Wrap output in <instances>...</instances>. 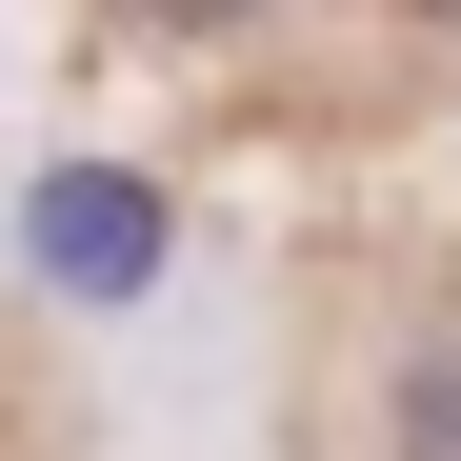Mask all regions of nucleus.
I'll use <instances>...</instances> for the list:
<instances>
[{"mask_svg":"<svg viewBox=\"0 0 461 461\" xmlns=\"http://www.w3.org/2000/svg\"><path fill=\"white\" fill-rule=\"evenodd\" d=\"M0 261H21V301H60V321H140V301L181 281V201H161V161L60 140V161H21V201H0Z\"/></svg>","mask_w":461,"mask_h":461,"instance_id":"f257e3e1","label":"nucleus"},{"mask_svg":"<svg viewBox=\"0 0 461 461\" xmlns=\"http://www.w3.org/2000/svg\"><path fill=\"white\" fill-rule=\"evenodd\" d=\"M381 461H461V321L402 341V381H381Z\"/></svg>","mask_w":461,"mask_h":461,"instance_id":"f03ea898","label":"nucleus"},{"mask_svg":"<svg viewBox=\"0 0 461 461\" xmlns=\"http://www.w3.org/2000/svg\"><path fill=\"white\" fill-rule=\"evenodd\" d=\"M281 0H121V41H261Z\"/></svg>","mask_w":461,"mask_h":461,"instance_id":"7ed1b4c3","label":"nucleus"},{"mask_svg":"<svg viewBox=\"0 0 461 461\" xmlns=\"http://www.w3.org/2000/svg\"><path fill=\"white\" fill-rule=\"evenodd\" d=\"M381 21H402V41H441V60H461V0H381Z\"/></svg>","mask_w":461,"mask_h":461,"instance_id":"20e7f679","label":"nucleus"}]
</instances>
